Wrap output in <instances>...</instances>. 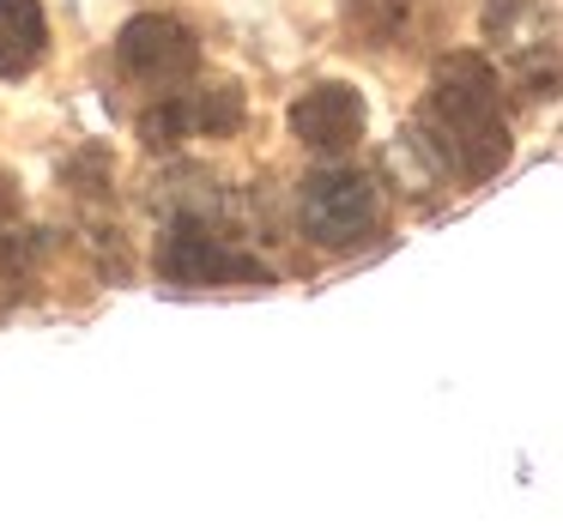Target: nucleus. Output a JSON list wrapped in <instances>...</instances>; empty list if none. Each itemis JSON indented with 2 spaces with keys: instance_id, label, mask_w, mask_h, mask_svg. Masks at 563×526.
Instances as JSON below:
<instances>
[{
  "instance_id": "1",
  "label": "nucleus",
  "mask_w": 563,
  "mask_h": 526,
  "mask_svg": "<svg viewBox=\"0 0 563 526\" xmlns=\"http://www.w3.org/2000/svg\"><path fill=\"white\" fill-rule=\"evenodd\" d=\"M430 146V158L454 182H485L509 164V122H503V79L490 74L485 55H442L430 74L424 115L412 127Z\"/></svg>"
},
{
  "instance_id": "2",
  "label": "nucleus",
  "mask_w": 563,
  "mask_h": 526,
  "mask_svg": "<svg viewBox=\"0 0 563 526\" xmlns=\"http://www.w3.org/2000/svg\"><path fill=\"white\" fill-rule=\"evenodd\" d=\"M382 219V188L369 170H316L297 188V224L316 248H357Z\"/></svg>"
},
{
  "instance_id": "3",
  "label": "nucleus",
  "mask_w": 563,
  "mask_h": 526,
  "mask_svg": "<svg viewBox=\"0 0 563 526\" xmlns=\"http://www.w3.org/2000/svg\"><path fill=\"white\" fill-rule=\"evenodd\" d=\"M115 67H122L128 86L164 98V91H183L200 74V37L170 13H140L115 37Z\"/></svg>"
},
{
  "instance_id": "4",
  "label": "nucleus",
  "mask_w": 563,
  "mask_h": 526,
  "mask_svg": "<svg viewBox=\"0 0 563 526\" xmlns=\"http://www.w3.org/2000/svg\"><path fill=\"white\" fill-rule=\"evenodd\" d=\"M158 279L176 291H219V284H267V267L249 260L236 243H224L212 224L176 219L158 236Z\"/></svg>"
},
{
  "instance_id": "5",
  "label": "nucleus",
  "mask_w": 563,
  "mask_h": 526,
  "mask_svg": "<svg viewBox=\"0 0 563 526\" xmlns=\"http://www.w3.org/2000/svg\"><path fill=\"white\" fill-rule=\"evenodd\" d=\"M236 127H243V91L236 86L164 91V98L140 115V139H146L152 152H170V146H183V139H195V134L219 139V134H236Z\"/></svg>"
},
{
  "instance_id": "6",
  "label": "nucleus",
  "mask_w": 563,
  "mask_h": 526,
  "mask_svg": "<svg viewBox=\"0 0 563 526\" xmlns=\"http://www.w3.org/2000/svg\"><path fill=\"white\" fill-rule=\"evenodd\" d=\"M364 122L369 110L357 98V86H345V79H321V86H309L291 103V134L309 152H352L364 139Z\"/></svg>"
},
{
  "instance_id": "7",
  "label": "nucleus",
  "mask_w": 563,
  "mask_h": 526,
  "mask_svg": "<svg viewBox=\"0 0 563 526\" xmlns=\"http://www.w3.org/2000/svg\"><path fill=\"white\" fill-rule=\"evenodd\" d=\"M49 55V13L43 0H0V79H25Z\"/></svg>"
},
{
  "instance_id": "8",
  "label": "nucleus",
  "mask_w": 563,
  "mask_h": 526,
  "mask_svg": "<svg viewBox=\"0 0 563 526\" xmlns=\"http://www.w3.org/2000/svg\"><path fill=\"white\" fill-rule=\"evenodd\" d=\"M424 7L430 0H352V31L364 37V49H394V43H412L424 31Z\"/></svg>"
}]
</instances>
